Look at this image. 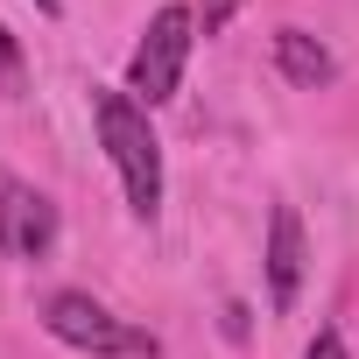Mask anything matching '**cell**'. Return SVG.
I'll return each mask as SVG.
<instances>
[{
  "label": "cell",
  "mask_w": 359,
  "mask_h": 359,
  "mask_svg": "<svg viewBox=\"0 0 359 359\" xmlns=\"http://www.w3.org/2000/svg\"><path fill=\"white\" fill-rule=\"evenodd\" d=\"M92 120H99V141L120 169V191H127V212L134 219H155L162 212V141L148 127V106L134 92H113L99 85L92 92Z\"/></svg>",
  "instance_id": "obj_1"
},
{
  "label": "cell",
  "mask_w": 359,
  "mask_h": 359,
  "mask_svg": "<svg viewBox=\"0 0 359 359\" xmlns=\"http://www.w3.org/2000/svg\"><path fill=\"white\" fill-rule=\"evenodd\" d=\"M43 331L57 338V345H71V352H92V359H155V338L148 331H134L127 317H113L99 296H85V289H57L50 303H43Z\"/></svg>",
  "instance_id": "obj_2"
},
{
  "label": "cell",
  "mask_w": 359,
  "mask_h": 359,
  "mask_svg": "<svg viewBox=\"0 0 359 359\" xmlns=\"http://www.w3.org/2000/svg\"><path fill=\"white\" fill-rule=\"evenodd\" d=\"M191 43H198V15L184 8V0L155 8V22H148V29H141V43H134V64H127V92H134L141 106H162V99H176Z\"/></svg>",
  "instance_id": "obj_3"
},
{
  "label": "cell",
  "mask_w": 359,
  "mask_h": 359,
  "mask_svg": "<svg viewBox=\"0 0 359 359\" xmlns=\"http://www.w3.org/2000/svg\"><path fill=\"white\" fill-rule=\"evenodd\" d=\"M0 247L15 261H43L57 247V205L29 184H0Z\"/></svg>",
  "instance_id": "obj_4"
},
{
  "label": "cell",
  "mask_w": 359,
  "mask_h": 359,
  "mask_svg": "<svg viewBox=\"0 0 359 359\" xmlns=\"http://www.w3.org/2000/svg\"><path fill=\"white\" fill-rule=\"evenodd\" d=\"M296 289H303V219L296 205H275L268 212V303L296 310Z\"/></svg>",
  "instance_id": "obj_5"
},
{
  "label": "cell",
  "mask_w": 359,
  "mask_h": 359,
  "mask_svg": "<svg viewBox=\"0 0 359 359\" xmlns=\"http://www.w3.org/2000/svg\"><path fill=\"white\" fill-rule=\"evenodd\" d=\"M275 71L289 78V85H303V92H317V85H331L338 78V64H331V50L310 36V29H275Z\"/></svg>",
  "instance_id": "obj_6"
},
{
  "label": "cell",
  "mask_w": 359,
  "mask_h": 359,
  "mask_svg": "<svg viewBox=\"0 0 359 359\" xmlns=\"http://www.w3.org/2000/svg\"><path fill=\"white\" fill-rule=\"evenodd\" d=\"M303 359H352V352H345V338H338V331L324 324V331H317V338L303 345Z\"/></svg>",
  "instance_id": "obj_7"
},
{
  "label": "cell",
  "mask_w": 359,
  "mask_h": 359,
  "mask_svg": "<svg viewBox=\"0 0 359 359\" xmlns=\"http://www.w3.org/2000/svg\"><path fill=\"white\" fill-rule=\"evenodd\" d=\"M240 8H247V0H205V15H198V22H205V36H219V29H226Z\"/></svg>",
  "instance_id": "obj_8"
},
{
  "label": "cell",
  "mask_w": 359,
  "mask_h": 359,
  "mask_svg": "<svg viewBox=\"0 0 359 359\" xmlns=\"http://www.w3.org/2000/svg\"><path fill=\"white\" fill-rule=\"evenodd\" d=\"M15 71H22V50H15V36H8V29H0V78H15Z\"/></svg>",
  "instance_id": "obj_9"
},
{
  "label": "cell",
  "mask_w": 359,
  "mask_h": 359,
  "mask_svg": "<svg viewBox=\"0 0 359 359\" xmlns=\"http://www.w3.org/2000/svg\"><path fill=\"white\" fill-rule=\"evenodd\" d=\"M36 8H43V15H64V0H36Z\"/></svg>",
  "instance_id": "obj_10"
}]
</instances>
